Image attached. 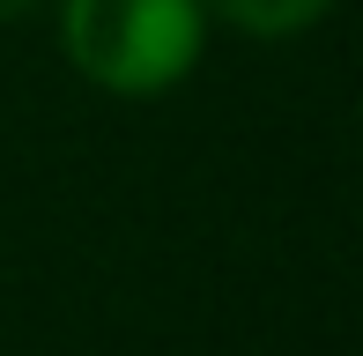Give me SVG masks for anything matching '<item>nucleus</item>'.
Segmentation results:
<instances>
[{
  "mask_svg": "<svg viewBox=\"0 0 363 356\" xmlns=\"http://www.w3.org/2000/svg\"><path fill=\"white\" fill-rule=\"evenodd\" d=\"M60 52L89 89L104 96H163L178 89L208 52V8L201 0H52Z\"/></svg>",
  "mask_w": 363,
  "mask_h": 356,
  "instance_id": "f257e3e1",
  "label": "nucleus"
},
{
  "mask_svg": "<svg viewBox=\"0 0 363 356\" xmlns=\"http://www.w3.org/2000/svg\"><path fill=\"white\" fill-rule=\"evenodd\" d=\"M201 8H208V23L238 30V38L282 45V38H304L311 23H326V15H334V0H201Z\"/></svg>",
  "mask_w": 363,
  "mask_h": 356,
  "instance_id": "f03ea898",
  "label": "nucleus"
},
{
  "mask_svg": "<svg viewBox=\"0 0 363 356\" xmlns=\"http://www.w3.org/2000/svg\"><path fill=\"white\" fill-rule=\"evenodd\" d=\"M38 8H52V0H0V23H23V15H38Z\"/></svg>",
  "mask_w": 363,
  "mask_h": 356,
  "instance_id": "7ed1b4c3",
  "label": "nucleus"
}]
</instances>
